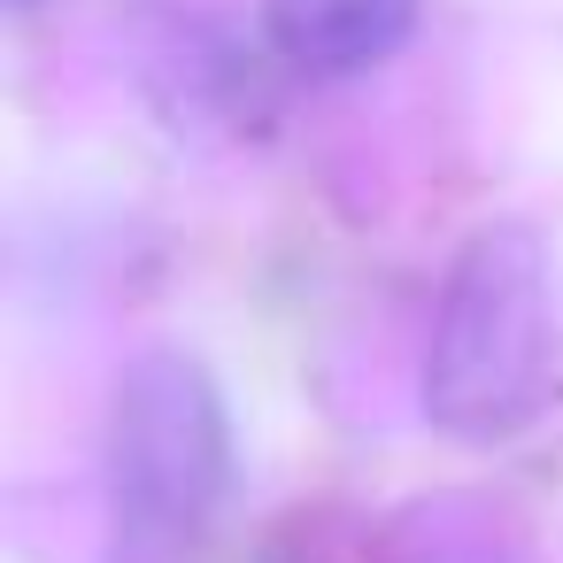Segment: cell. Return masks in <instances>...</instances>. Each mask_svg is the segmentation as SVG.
I'll return each instance as SVG.
<instances>
[{
  "label": "cell",
  "instance_id": "cell-3",
  "mask_svg": "<svg viewBox=\"0 0 563 563\" xmlns=\"http://www.w3.org/2000/svg\"><path fill=\"white\" fill-rule=\"evenodd\" d=\"M271 47L309 78H363L417 32V0H263Z\"/></svg>",
  "mask_w": 563,
  "mask_h": 563
},
{
  "label": "cell",
  "instance_id": "cell-1",
  "mask_svg": "<svg viewBox=\"0 0 563 563\" xmlns=\"http://www.w3.org/2000/svg\"><path fill=\"white\" fill-rule=\"evenodd\" d=\"M555 401V271L532 224H478L432 301L424 417L448 440H509Z\"/></svg>",
  "mask_w": 563,
  "mask_h": 563
},
{
  "label": "cell",
  "instance_id": "cell-2",
  "mask_svg": "<svg viewBox=\"0 0 563 563\" xmlns=\"http://www.w3.org/2000/svg\"><path fill=\"white\" fill-rule=\"evenodd\" d=\"M109 563H186L232 494V417L194 347H140L109 394Z\"/></svg>",
  "mask_w": 563,
  "mask_h": 563
}]
</instances>
